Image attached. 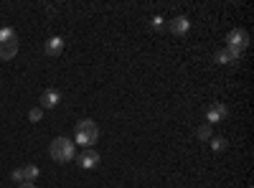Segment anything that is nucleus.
<instances>
[{"label": "nucleus", "instance_id": "nucleus-16", "mask_svg": "<svg viewBox=\"0 0 254 188\" xmlns=\"http://www.w3.org/2000/svg\"><path fill=\"white\" fill-rule=\"evenodd\" d=\"M150 26L155 28V31H163V18L160 16H155V18H150Z\"/></svg>", "mask_w": 254, "mask_h": 188}, {"label": "nucleus", "instance_id": "nucleus-8", "mask_svg": "<svg viewBox=\"0 0 254 188\" xmlns=\"http://www.w3.org/2000/svg\"><path fill=\"white\" fill-rule=\"evenodd\" d=\"M168 28H170V33H175V36H186L188 28H191V20L186 18V16H175L170 23H168Z\"/></svg>", "mask_w": 254, "mask_h": 188}, {"label": "nucleus", "instance_id": "nucleus-6", "mask_svg": "<svg viewBox=\"0 0 254 188\" xmlns=\"http://www.w3.org/2000/svg\"><path fill=\"white\" fill-rule=\"evenodd\" d=\"M76 163H79V168H84V171H92V168H97L99 165V153L97 150H92V148H86L79 158H76Z\"/></svg>", "mask_w": 254, "mask_h": 188}, {"label": "nucleus", "instance_id": "nucleus-11", "mask_svg": "<svg viewBox=\"0 0 254 188\" xmlns=\"http://www.w3.org/2000/svg\"><path fill=\"white\" fill-rule=\"evenodd\" d=\"M38 175H41L38 165H23V178H26V183H33Z\"/></svg>", "mask_w": 254, "mask_h": 188}, {"label": "nucleus", "instance_id": "nucleus-14", "mask_svg": "<svg viewBox=\"0 0 254 188\" xmlns=\"http://www.w3.org/2000/svg\"><path fill=\"white\" fill-rule=\"evenodd\" d=\"M41 117H43V109H41V107H33L31 112H28V120H31V122H41Z\"/></svg>", "mask_w": 254, "mask_h": 188}, {"label": "nucleus", "instance_id": "nucleus-13", "mask_svg": "<svg viewBox=\"0 0 254 188\" xmlns=\"http://www.w3.org/2000/svg\"><path fill=\"white\" fill-rule=\"evenodd\" d=\"M226 137H211V148L216 150V153H221V150H226Z\"/></svg>", "mask_w": 254, "mask_h": 188}, {"label": "nucleus", "instance_id": "nucleus-17", "mask_svg": "<svg viewBox=\"0 0 254 188\" xmlns=\"http://www.w3.org/2000/svg\"><path fill=\"white\" fill-rule=\"evenodd\" d=\"M18 188H36V183H20Z\"/></svg>", "mask_w": 254, "mask_h": 188}, {"label": "nucleus", "instance_id": "nucleus-2", "mask_svg": "<svg viewBox=\"0 0 254 188\" xmlns=\"http://www.w3.org/2000/svg\"><path fill=\"white\" fill-rule=\"evenodd\" d=\"M74 135H76V142H79V145L92 148L94 142L99 140V127H97L94 120H82V122H76Z\"/></svg>", "mask_w": 254, "mask_h": 188}, {"label": "nucleus", "instance_id": "nucleus-7", "mask_svg": "<svg viewBox=\"0 0 254 188\" xmlns=\"http://www.w3.org/2000/svg\"><path fill=\"white\" fill-rule=\"evenodd\" d=\"M216 64H239L241 61V51H237V49H221V51H216Z\"/></svg>", "mask_w": 254, "mask_h": 188}, {"label": "nucleus", "instance_id": "nucleus-15", "mask_svg": "<svg viewBox=\"0 0 254 188\" xmlns=\"http://www.w3.org/2000/svg\"><path fill=\"white\" fill-rule=\"evenodd\" d=\"M10 178H13L16 183H26V178H23V168H16L13 173H10Z\"/></svg>", "mask_w": 254, "mask_h": 188}, {"label": "nucleus", "instance_id": "nucleus-9", "mask_svg": "<svg viewBox=\"0 0 254 188\" xmlns=\"http://www.w3.org/2000/svg\"><path fill=\"white\" fill-rule=\"evenodd\" d=\"M61 102V94L56 89H46L41 94V109H53V107H59Z\"/></svg>", "mask_w": 254, "mask_h": 188}, {"label": "nucleus", "instance_id": "nucleus-1", "mask_svg": "<svg viewBox=\"0 0 254 188\" xmlns=\"http://www.w3.org/2000/svg\"><path fill=\"white\" fill-rule=\"evenodd\" d=\"M49 153H51V158L56 163H71L76 158V148H74V142L69 137H56L51 142Z\"/></svg>", "mask_w": 254, "mask_h": 188}, {"label": "nucleus", "instance_id": "nucleus-3", "mask_svg": "<svg viewBox=\"0 0 254 188\" xmlns=\"http://www.w3.org/2000/svg\"><path fill=\"white\" fill-rule=\"evenodd\" d=\"M16 53H18V36H16V31L10 26H3V28H0V59L10 61V59H16Z\"/></svg>", "mask_w": 254, "mask_h": 188}, {"label": "nucleus", "instance_id": "nucleus-5", "mask_svg": "<svg viewBox=\"0 0 254 188\" xmlns=\"http://www.w3.org/2000/svg\"><path fill=\"white\" fill-rule=\"evenodd\" d=\"M229 117V107L224 102H214L211 107L206 109V125H216V122H224V120Z\"/></svg>", "mask_w": 254, "mask_h": 188}, {"label": "nucleus", "instance_id": "nucleus-4", "mask_svg": "<svg viewBox=\"0 0 254 188\" xmlns=\"http://www.w3.org/2000/svg\"><path fill=\"white\" fill-rule=\"evenodd\" d=\"M226 46L229 49H237V51H244L247 46H249V33L244 31V28H234L226 36Z\"/></svg>", "mask_w": 254, "mask_h": 188}, {"label": "nucleus", "instance_id": "nucleus-10", "mask_svg": "<svg viewBox=\"0 0 254 188\" xmlns=\"http://www.w3.org/2000/svg\"><path fill=\"white\" fill-rule=\"evenodd\" d=\"M43 51H46V56H61L64 51V38L61 36H51L46 41V46H43Z\"/></svg>", "mask_w": 254, "mask_h": 188}, {"label": "nucleus", "instance_id": "nucleus-12", "mask_svg": "<svg viewBox=\"0 0 254 188\" xmlns=\"http://www.w3.org/2000/svg\"><path fill=\"white\" fill-rule=\"evenodd\" d=\"M196 135H198V140H211L214 135H211V125H201L196 130Z\"/></svg>", "mask_w": 254, "mask_h": 188}]
</instances>
